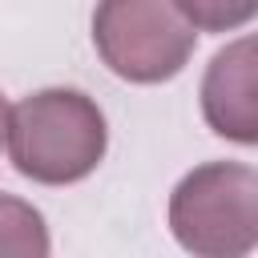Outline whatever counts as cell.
<instances>
[{
  "label": "cell",
  "instance_id": "cell-1",
  "mask_svg": "<svg viewBox=\"0 0 258 258\" xmlns=\"http://www.w3.org/2000/svg\"><path fill=\"white\" fill-rule=\"evenodd\" d=\"M8 157L40 185L89 177L109 145L105 113L81 89H40L8 109Z\"/></svg>",
  "mask_w": 258,
  "mask_h": 258
},
{
  "label": "cell",
  "instance_id": "cell-2",
  "mask_svg": "<svg viewBox=\"0 0 258 258\" xmlns=\"http://www.w3.org/2000/svg\"><path fill=\"white\" fill-rule=\"evenodd\" d=\"M169 230L198 258H238L258 246V169L242 161H206L189 169L169 198Z\"/></svg>",
  "mask_w": 258,
  "mask_h": 258
},
{
  "label": "cell",
  "instance_id": "cell-3",
  "mask_svg": "<svg viewBox=\"0 0 258 258\" xmlns=\"http://www.w3.org/2000/svg\"><path fill=\"white\" fill-rule=\"evenodd\" d=\"M93 44L121 81L161 85L185 69L198 28L177 0H97Z\"/></svg>",
  "mask_w": 258,
  "mask_h": 258
},
{
  "label": "cell",
  "instance_id": "cell-4",
  "mask_svg": "<svg viewBox=\"0 0 258 258\" xmlns=\"http://www.w3.org/2000/svg\"><path fill=\"white\" fill-rule=\"evenodd\" d=\"M206 125L238 145H258V32L214 52L202 77Z\"/></svg>",
  "mask_w": 258,
  "mask_h": 258
},
{
  "label": "cell",
  "instance_id": "cell-5",
  "mask_svg": "<svg viewBox=\"0 0 258 258\" xmlns=\"http://www.w3.org/2000/svg\"><path fill=\"white\" fill-rule=\"evenodd\" d=\"M48 254V230L40 210L28 202L0 194V258H44Z\"/></svg>",
  "mask_w": 258,
  "mask_h": 258
},
{
  "label": "cell",
  "instance_id": "cell-6",
  "mask_svg": "<svg viewBox=\"0 0 258 258\" xmlns=\"http://www.w3.org/2000/svg\"><path fill=\"white\" fill-rule=\"evenodd\" d=\"M198 32H230L258 16V0H177Z\"/></svg>",
  "mask_w": 258,
  "mask_h": 258
},
{
  "label": "cell",
  "instance_id": "cell-7",
  "mask_svg": "<svg viewBox=\"0 0 258 258\" xmlns=\"http://www.w3.org/2000/svg\"><path fill=\"white\" fill-rule=\"evenodd\" d=\"M4 137H8V101L0 93V145H4Z\"/></svg>",
  "mask_w": 258,
  "mask_h": 258
}]
</instances>
